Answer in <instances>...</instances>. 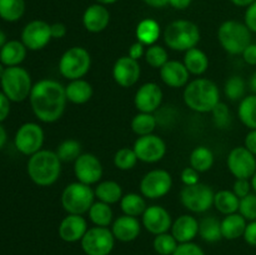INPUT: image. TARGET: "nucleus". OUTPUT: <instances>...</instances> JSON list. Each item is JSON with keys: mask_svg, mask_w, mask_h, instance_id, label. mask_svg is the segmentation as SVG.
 Instances as JSON below:
<instances>
[{"mask_svg": "<svg viewBox=\"0 0 256 255\" xmlns=\"http://www.w3.org/2000/svg\"><path fill=\"white\" fill-rule=\"evenodd\" d=\"M29 100L35 116L49 124L62 116L68 102L65 86L52 79H42L35 82Z\"/></svg>", "mask_w": 256, "mask_h": 255, "instance_id": "f257e3e1", "label": "nucleus"}, {"mask_svg": "<svg viewBox=\"0 0 256 255\" xmlns=\"http://www.w3.org/2000/svg\"><path fill=\"white\" fill-rule=\"evenodd\" d=\"M185 105L192 112L205 114L212 112L220 102V92L218 85L206 78H198L188 82L182 92Z\"/></svg>", "mask_w": 256, "mask_h": 255, "instance_id": "f03ea898", "label": "nucleus"}, {"mask_svg": "<svg viewBox=\"0 0 256 255\" xmlns=\"http://www.w3.org/2000/svg\"><path fill=\"white\" fill-rule=\"evenodd\" d=\"M62 174V160L52 150L42 149L28 160V175L34 184L50 186Z\"/></svg>", "mask_w": 256, "mask_h": 255, "instance_id": "7ed1b4c3", "label": "nucleus"}, {"mask_svg": "<svg viewBox=\"0 0 256 255\" xmlns=\"http://www.w3.org/2000/svg\"><path fill=\"white\" fill-rule=\"evenodd\" d=\"M164 42L174 52H188L200 42V29L190 20H174L164 30Z\"/></svg>", "mask_w": 256, "mask_h": 255, "instance_id": "20e7f679", "label": "nucleus"}, {"mask_svg": "<svg viewBox=\"0 0 256 255\" xmlns=\"http://www.w3.org/2000/svg\"><path fill=\"white\" fill-rule=\"evenodd\" d=\"M218 40L228 54L242 55L252 44V32L245 22L226 20L218 29Z\"/></svg>", "mask_w": 256, "mask_h": 255, "instance_id": "39448f33", "label": "nucleus"}, {"mask_svg": "<svg viewBox=\"0 0 256 255\" xmlns=\"http://www.w3.org/2000/svg\"><path fill=\"white\" fill-rule=\"evenodd\" d=\"M2 92L10 102H22L30 96L32 89V76L29 72L22 66H8L0 79Z\"/></svg>", "mask_w": 256, "mask_h": 255, "instance_id": "423d86ee", "label": "nucleus"}, {"mask_svg": "<svg viewBox=\"0 0 256 255\" xmlns=\"http://www.w3.org/2000/svg\"><path fill=\"white\" fill-rule=\"evenodd\" d=\"M62 205L68 214L84 215L95 202V192L90 185L80 182H70L62 192Z\"/></svg>", "mask_w": 256, "mask_h": 255, "instance_id": "0eeeda50", "label": "nucleus"}, {"mask_svg": "<svg viewBox=\"0 0 256 255\" xmlns=\"http://www.w3.org/2000/svg\"><path fill=\"white\" fill-rule=\"evenodd\" d=\"M92 66L90 52L82 46H72L62 52L59 59V72L70 80L82 79Z\"/></svg>", "mask_w": 256, "mask_h": 255, "instance_id": "6e6552de", "label": "nucleus"}, {"mask_svg": "<svg viewBox=\"0 0 256 255\" xmlns=\"http://www.w3.org/2000/svg\"><path fill=\"white\" fill-rule=\"evenodd\" d=\"M214 195L215 192L209 185L198 182L194 185H184L180 190L179 199L185 209L202 214L214 205Z\"/></svg>", "mask_w": 256, "mask_h": 255, "instance_id": "1a4fd4ad", "label": "nucleus"}, {"mask_svg": "<svg viewBox=\"0 0 256 255\" xmlns=\"http://www.w3.org/2000/svg\"><path fill=\"white\" fill-rule=\"evenodd\" d=\"M115 240L112 229L92 226L85 232L80 240V245L86 255H109L114 249Z\"/></svg>", "mask_w": 256, "mask_h": 255, "instance_id": "9d476101", "label": "nucleus"}, {"mask_svg": "<svg viewBox=\"0 0 256 255\" xmlns=\"http://www.w3.org/2000/svg\"><path fill=\"white\" fill-rule=\"evenodd\" d=\"M172 186V178L164 169H152L140 180V194L145 199L156 200L169 194Z\"/></svg>", "mask_w": 256, "mask_h": 255, "instance_id": "9b49d317", "label": "nucleus"}, {"mask_svg": "<svg viewBox=\"0 0 256 255\" xmlns=\"http://www.w3.org/2000/svg\"><path fill=\"white\" fill-rule=\"evenodd\" d=\"M44 130L36 122H25L15 134V148L22 154L32 156L42 150L44 144Z\"/></svg>", "mask_w": 256, "mask_h": 255, "instance_id": "f8f14e48", "label": "nucleus"}, {"mask_svg": "<svg viewBox=\"0 0 256 255\" xmlns=\"http://www.w3.org/2000/svg\"><path fill=\"white\" fill-rule=\"evenodd\" d=\"M226 165L235 179H252L256 172V156L245 146H235L228 155Z\"/></svg>", "mask_w": 256, "mask_h": 255, "instance_id": "ddd939ff", "label": "nucleus"}, {"mask_svg": "<svg viewBox=\"0 0 256 255\" xmlns=\"http://www.w3.org/2000/svg\"><path fill=\"white\" fill-rule=\"evenodd\" d=\"M132 149L139 162L148 164L160 162L166 154V144L162 138L155 134L139 136L135 140Z\"/></svg>", "mask_w": 256, "mask_h": 255, "instance_id": "4468645a", "label": "nucleus"}, {"mask_svg": "<svg viewBox=\"0 0 256 255\" xmlns=\"http://www.w3.org/2000/svg\"><path fill=\"white\" fill-rule=\"evenodd\" d=\"M102 164L96 155L92 152H82L74 162V174L78 182L86 185H94L102 180Z\"/></svg>", "mask_w": 256, "mask_h": 255, "instance_id": "2eb2a0df", "label": "nucleus"}, {"mask_svg": "<svg viewBox=\"0 0 256 255\" xmlns=\"http://www.w3.org/2000/svg\"><path fill=\"white\" fill-rule=\"evenodd\" d=\"M50 25L44 20H32L28 22L22 32V42L29 50H42L52 40Z\"/></svg>", "mask_w": 256, "mask_h": 255, "instance_id": "dca6fc26", "label": "nucleus"}, {"mask_svg": "<svg viewBox=\"0 0 256 255\" xmlns=\"http://www.w3.org/2000/svg\"><path fill=\"white\" fill-rule=\"evenodd\" d=\"M142 68L138 60L132 59L129 55L119 58L112 66V78L122 88H132L139 82Z\"/></svg>", "mask_w": 256, "mask_h": 255, "instance_id": "f3484780", "label": "nucleus"}, {"mask_svg": "<svg viewBox=\"0 0 256 255\" xmlns=\"http://www.w3.org/2000/svg\"><path fill=\"white\" fill-rule=\"evenodd\" d=\"M162 102V90L156 82H145L136 90L134 105L140 112L154 114Z\"/></svg>", "mask_w": 256, "mask_h": 255, "instance_id": "a211bd4d", "label": "nucleus"}, {"mask_svg": "<svg viewBox=\"0 0 256 255\" xmlns=\"http://www.w3.org/2000/svg\"><path fill=\"white\" fill-rule=\"evenodd\" d=\"M142 224L152 235H159L172 229V219L165 208L160 205H152L148 206L142 215Z\"/></svg>", "mask_w": 256, "mask_h": 255, "instance_id": "6ab92c4d", "label": "nucleus"}, {"mask_svg": "<svg viewBox=\"0 0 256 255\" xmlns=\"http://www.w3.org/2000/svg\"><path fill=\"white\" fill-rule=\"evenodd\" d=\"M88 229V222L82 215L68 214L60 222L58 232L62 242H76L82 239Z\"/></svg>", "mask_w": 256, "mask_h": 255, "instance_id": "aec40b11", "label": "nucleus"}, {"mask_svg": "<svg viewBox=\"0 0 256 255\" xmlns=\"http://www.w3.org/2000/svg\"><path fill=\"white\" fill-rule=\"evenodd\" d=\"M160 79L165 85L172 89L185 88L189 82L190 72L184 62L179 60H169L164 66L160 68Z\"/></svg>", "mask_w": 256, "mask_h": 255, "instance_id": "412c9836", "label": "nucleus"}, {"mask_svg": "<svg viewBox=\"0 0 256 255\" xmlns=\"http://www.w3.org/2000/svg\"><path fill=\"white\" fill-rule=\"evenodd\" d=\"M110 22V12L105 5L92 4L85 9L82 14V25L90 32H102Z\"/></svg>", "mask_w": 256, "mask_h": 255, "instance_id": "4be33fe9", "label": "nucleus"}, {"mask_svg": "<svg viewBox=\"0 0 256 255\" xmlns=\"http://www.w3.org/2000/svg\"><path fill=\"white\" fill-rule=\"evenodd\" d=\"M112 232L115 239L122 242H134L142 232V224L138 218L129 216V215H122L116 218L112 224Z\"/></svg>", "mask_w": 256, "mask_h": 255, "instance_id": "5701e85b", "label": "nucleus"}, {"mask_svg": "<svg viewBox=\"0 0 256 255\" xmlns=\"http://www.w3.org/2000/svg\"><path fill=\"white\" fill-rule=\"evenodd\" d=\"M170 232L179 244L192 242L199 235V220L189 214L180 215L172 222Z\"/></svg>", "mask_w": 256, "mask_h": 255, "instance_id": "b1692460", "label": "nucleus"}, {"mask_svg": "<svg viewBox=\"0 0 256 255\" xmlns=\"http://www.w3.org/2000/svg\"><path fill=\"white\" fill-rule=\"evenodd\" d=\"M65 92H66L68 102L76 105L86 104L94 94L92 85L85 79L70 80L68 85H65Z\"/></svg>", "mask_w": 256, "mask_h": 255, "instance_id": "393cba45", "label": "nucleus"}, {"mask_svg": "<svg viewBox=\"0 0 256 255\" xmlns=\"http://www.w3.org/2000/svg\"><path fill=\"white\" fill-rule=\"evenodd\" d=\"M26 46L19 40H10L0 49V62L5 66H18L26 56Z\"/></svg>", "mask_w": 256, "mask_h": 255, "instance_id": "a878e982", "label": "nucleus"}, {"mask_svg": "<svg viewBox=\"0 0 256 255\" xmlns=\"http://www.w3.org/2000/svg\"><path fill=\"white\" fill-rule=\"evenodd\" d=\"M248 220L239 212L225 215L222 220V234L224 239L236 240L244 236L245 229H246Z\"/></svg>", "mask_w": 256, "mask_h": 255, "instance_id": "bb28decb", "label": "nucleus"}, {"mask_svg": "<svg viewBox=\"0 0 256 255\" xmlns=\"http://www.w3.org/2000/svg\"><path fill=\"white\" fill-rule=\"evenodd\" d=\"M95 198L99 202H106V204L112 205L120 202L122 198V188L119 182L114 180H104L99 182L94 189Z\"/></svg>", "mask_w": 256, "mask_h": 255, "instance_id": "cd10ccee", "label": "nucleus"}, {"mask_svg": "<svg viewBox=\"0 0 256 255\" xmlns=\"http://www.w3.org/2000/svg\"><path fill=\"white\" fill-rule=\"evenodd\" d=\"M160 34H162V29L156 20L154 19H142V22L138 24L136 30H135V35H136L138 42L142 44L154 45L159 40Z\"/></svg>", "mask_w": 256, "mask_h": 255, "instance_id": "c85d7f7f", "label": "nucleus"}, {"mask_svg": "<svg viewBox=\"0 0 256 255\" xmlns=\"http://www.w3.org/2000/svg\"><path fill=\"white\" fill-rule=\"evenodd\" d=\"M182 62L190 75H202L209 68V58L199 48H192L185 52Z\"/></svg>", "mask_w": 256, "mask_h": 255, "instance_id": "c756f323", "label": "nucleus"}, {"mask_svg": "<svg viewBox=\"0 0 256 255\" xmlns=\"http://www.w3.org/2000/svg\"><path fill=\"white\" fill-rule=\"evenodd\" d=\"M189 162L190 166L194 168L196 172H205L214 165V152L205 145H199L190 152Z\"/></svg>", "mask_w": 256, "mask_h": 255, "instance_id": "7c9ffc66", "label": "nucleus"}, {"mask_svg": "<svg viewBox=\"0 0 256 255\" xmlns=\"http://www.w3.org/2000/svg\"><path fill=\"white\" fill-rule=\"evenodd\" d=\"M240 199L232 190H219L214 195V206L222 215H230L238 212Z\"/></svg>", "mask_w": 256, "mask_h": 255, "instance_id": "2f4dec72", "label": "nucleus"}, {"mask_svg": "<svg viewBox=\"0 0 256 255\" xmlns=\"http://www.w3.org/2000/svg\"><path fill=\"white\" fill-rule=\"evenodd\" d=\"M119 204L120 208H122V212L125 215L135 218L144 214V212L148 208L145 198L142 194H138V192H128V194H124Z\"/></svg>", "mask_w": 256, "mask_h": 255, "instance_id": "473e14b6", "label": "nucleus"}, {"mask_svg": "<svg viewBox=\"0 0 256 255\" xmlns=\"http://www.w3.org/2000/svg\"><path fill=\"white\" fill-rule=\"evenodd\" d=\"M89 214V219L95 226H102L109 228V225L112 224L114 222V212H112V206L106 202H94L92 208L88 212Z\"/></svg>", "mask_w": 256, "mask_h": 255, "instance_id": "72a5a7b5", "label": "nucleus"}, {"mask_svg": "<svg viewBox=\"0 0 256 255\" xmlns=\"http://www.w3.org/2000/svg\"><path fill=\"white\" fill-rule=\"evenodd\" d=\"M199 236L206 242H216L222 240V220L215 216L202 218L199 222Z\"/></svg>", "mask_w": 256, "mask_h": 255, "instance_id": "f704fd0d", "label": "nucleus"}, {"mask_svg": "<svg viewBox=\"0 0 256 255\" xmlns=\"http://www.w3.org/2000/svg\"><path fill=\"white\" fill-rule=\"evenodd\" d=\"M238 116L240 122L250 130L256 129V94L246 95L240 100Z\"/></svg>", "mask_w": 256, "mask_h": 255, "instance_id": "c9c22d12", "label": "nucleus"}, {"mask_svg": "<svg viewBox=\"0 0 256 255\" xmlns=\"http://www.w3.org/2000/svg\"><path fill=\"white\" fill-rule=\"evenodd\" d=\"M158 125V119L152 112H138L132 120V130L138 136L152 134Z\"/></svg>", "mask_w": 256, "mask_h": 255, "instance_id": "e433bc0d", "label": "nucleus"}, {"mask_svg": "<svg viewBox=\"0 0 256 255\" xmlns=\"http://www.w3.org/2000/svg\"><path fill=\"white\" fill-rule=\"evenodd\" d=\"M25 12V0H0V18L5 22H18Z\"/></svg>", "mask_w": 256, "mask_h": 255, "instance_id": "4c0bfd02", "label": "nucleus"}, {"mask_svg": "<svg viewBox=\"0 0 256 255\" xmlns=\"http://www.w3.org/2000/svg\"><path fill=\"white\" fill-rule=\"evenodd\" d=\"M55 152L62 162H74L82 154V144L75 139H65L58 145Z\"/></svg>", "mask_w": 256, "mask_h": 255, "instance_id": "58836bf2", "label": "nucleus"}, {"mask_svg": "<svg viewBox=\"0 0 256 255\" xmlns=\"http://www.w3.org/2000/svg\"><path fill=\"white\" fill-rule=\"evenodd\" d=\"M245 92H246V82L240 75H232L225 82V96L232 102H240L242 98H245Z\"/></svg>", "mask_w": 256, "mask_h": 255, "instance_id": "ea45409f", "label": "nucleus"}, {"mask_svg": "<svg viewBox=\"0 0 256 255\" xmlns=\"http://www.w3.org/2000/svg\"><path fill=\"white\" fill-rule=\"evenodd\" d=\"M178 245H179L178 240L169 232L155 235L154 242H152V248L159 255H172Z\"/></svg>", "mask_w": 256, "mask_h": 255, "instance_id": "a19ab883", "label": "nucleus"}, {"mask_svg": "<svg viewBox=\"0 0 256 255\" xmlns=\"http://www.w3.org/2000/svg\"><path fill=\"white\" fill-rule=\"evenodd\" d=\"M145 62L154 69H160L169 62V55L166 49L162 45H150L145 52Z\"/></svg>", "mask_w": 256, "mask_h": 255, "instance_id": "79ce46f5", "label": "nucleus"}, {"mask_svg": "<svg viewBox=\"0 0 256 255\" xmlns=\"http://www.w3.org/2000/svg\"><path fill=\"white\" fill-rule=\"evenodd\" d=\"M139 162L136 154H135L132 148L124 146L122 149L118 150L114 155V165L116 169L126 172V170H132V168L136 165Z\"/></svg>", "mask_w": 256, "mask_h": 255, "instance_id": "37998d69", "label": "nucleus"}, {"mask_svg": "<svg viewBox=\"0 0 256 255\" xmlns=\"http://www.w3.org/2000/svg\"><path fill=\"white\" fill-rule=\"evenodd\" d=\"M212 122L218 129H228L232 124V112L225 102H219L212 110Z\"/></svg>", "mask_w": 256, "mask_h": 255, "instance_id": "c03bdc74", "label": "nucleus"}, {"mask_svg": "<svg viewBox=\"0 0 256 255\" xmlns=\"http://www.w3.org/2000/svg\"><path fill=\"white\" fill-rule=\"evenodd\" d=\"M238 212L242 215L248 222L256 220V192H250L249 195L240 199Z\"/></svg>", "mask_w": 256, "mask_h": 255, "instance_id": "a18cd8bd", "label": "nucleus"}, {"mask_svg": "<svg viewBox=\"0 0 256 255\" xmlns=\"http://www.w3.org/2000/svg\"><path fill=\"white\" fill-rule=\"evenodd\" d=\"M172 255H205L204 250L195 242H182L178 245Z\"/></svg>", "mask_w": 256, "mask_h": 255, "instance_id": "49530a36", "label": "nucleus"}, {"mask_svg": "<svg viewBox=\"0 0 256 255\" xmlns=\"http://www.w3.org/2000/svg\"><path fill=\"white\" fill-rule=\"evenodd\" d=\"M252 182L250 179H236L235 180L234 185H232V192H235L239 199L245 198L246 195H249L252 192Z\"/></svg>", "mask_w": 256, "mask_h": 255, "instance_id": "de8ad7c7", "label": "nucleus"}, {"mask_svg": "<svg viewBox=\"0 0 256 255\" xmlns=\"http://www.w3.org/2000/svg\"><path fill=\"white\" fill-rule=\"evenodd\" d=\"M199 174L200 172H196L194 168L188 166V168H184V169L182 170L180 179H182V184L184 185H194V184H198V182H200Z\"/></svg>", "mask_w": 256, "mask_h": 255, "instance_id": "09e8293b", "label": "nucleus"}, {"mask_svg": "<svg viewBox=\"0 0 256 255\" xmlns=\"http://www.w3.org/2000/svg\"><path fill=\"white\" fill-rule=\"evenodd\" d=\"M244 22L252 32H256V2L246 8L244 15Z\"/></svg>", "mask_w": 256, "mask_h": 255, "instance_id": "8fccbe9b", "label": "nucleus"}, {"mask_svg": "<svg viewBox=\"0 0 256 255\" xmlns=\"http://www.w3.org/2000/svg\"><path fill=\"white\" fill-rule=\"evenodd\" d=\"M244 240L252 246H256V220L249 222L244 232Z\"/></svg>", "mask_w": 256, "mask_h": 255, "instance_id": "3c124183", "label": "nucleus"}, {"mask_svg": "<svg viewBox=\"0 0 256 255\" xmlns=\"http://www.w3.org/2000/svg\"><path fill=\"white\" fill-rule=\"evenodd\" d=\"M242 59L248 65L256 66V42H252L246 49L242 52Z\"/></svg>", "mask_w": 256, "mask_h": 255, "instance_id": "603ef678", "label": "nucleus"}, {"mask_svg": "<svg viewBox=\"0 0 256 255\" xmlns=\"http://www.w3.org/2000/svg\"><path fill=\"white\" fill-rule=\"evenodd\" d=\"M145 45L142 44V42H134V44H132V46L129 48V56L132 58V59L134 60H138L139 62L140 59H142V56H145Z\"/></svg>", "mask_w": 256, "mask_h": 255, "instance_id": "864d4df0", "label": "nucleus"}, {"mask_svg": "<svg viewBox=\"0 0 256 255\" xmlns=\"http://www.w3.org/2000/svg\"><path fill=\"white\" fill-rule=\"evenodd\" d=\"M10 112V100L2 92H0V122H4Z\"/></svg>", "mask_w": 256, "mask_h": 255, "instance_id": "5fc2aeb1", "label": "nucleus"}, {"mask_svg": "<svg viewBox=\"0 0 256 255\" xmlns=\"http://www.w3.org/2000/svg\"><path fill=\"white\" fill-rule=\"evenodd\" d=\"M52 39H62L66 35V26L62 22H54L50 25Z\"/></svg>", "mask_w": 256, "mask_h": 255, "instance_id": "6e6d98bb", "label": "nucleus"}, {"mask_svg": "<svg viewBox=\"0 0 256 255\" xmlns=\"http://www.w3.org/2000/svg\"><path fill=\"white\" fill-rule=\"evenodd\" d=\"M244 146L256 156V129L250 130L245 136Z\"/></svg>", "mask_w": 256, "mask_h": 255, "instance_id": "4d7b16f0", "label": "nucleus"}, {"mask_svg": "<svg viewBox=\"0 0 256 255\" xmlns=\"http://www.w3.org/2000/svg\"><path fill=\"white\" fill-rule=\"evenodd\" d=\"M192 0H169V5L176 10H184L189 8Z\"/></svg>", "mask_w": 256, "mask_h": 255, "instance_id": "13d9d810", "label": "nucleus"}, {"mask_svg": "<svg viewBox=\"0 0 256 255\" xmlns=\"http://www.w3.org/2000/svg\"><path fill=\"white\" fill-rule=\"evenodd\" d=\"M144 2L152 8H156V9L165 8L166 5H169V0H144Z\"/></svg>", "mask_w": 256, "mask_h": 255, "instance_id": "bf43d9fd", "label": "nucleus"}, {"mask_svg": "<svg viewBox=\"0 0 256 255\" xmlns=\"http://www.w3.org/2000/svg\"><path fill=\"white\" fill-rule=\"evenodd\" d=\"M230 2H232L234 5H236V6L248 8L250 4H252V2H256V0H230Z\"/></svg>", "mask_w": 256, "mask_h": 255, "instance_id": "052dcab7", "label": "nucleus"}, {"mask_svg": "<svg viewBox=\"0 0 256 255\" xmlns=\"http://www.w3.org/2000/svg\"><path fill=\"white\" fill-rule=\"evenodd\" d=\"M249 88L252 92V94H256V70L252 74L249 79Z\"/></svg>", "mask_w": 256, "mask_h": 255, "instance_id": "680f3d73", "label": "nucleus"}, {"mask_svg": "<svg viewBox=\"0 0 256 255\" xmlns=\"http://www.w3.org/2000/svg\"><path fill=\"white\" fill-rule=\"evenodd\" d=\"M5 142H6V132H5L4 128L0 125V149L4 146Z\"/></svg>", "mask_w": 256, "mask_h": 255, "instance_id": "e2e57ef3", "label": "nucleus"}, {"mask_svg": "<svg viewBox=\"0 0 256 255\" xmlns=\"http://www.w3.org/2000/svg\"><path fill=\"white\" fill-rule=\"evenodd\" d=\"M5 44H6V35H5V32L0 29V49H2Z\"/></svg>", "mask_w": 256, "mask_h": 255, "instance_id": "0e129e2a", "label": "nucleus"}, {"mask_svg": "<svg viewBox=\"0 0 256 255\" xmlns=\"http://www.w3.org/2000/svg\"><path fill=\"white\" fill-rule=\"evenodd\" d=\"M96 2L102 5H110V4H114V2H116L118 0H96Z\"/></svg>", "mask_w": 256, "mask_h": 255, "instance_id": "69168bd1", "label": "nucleus"}, {"mask_svg": "<svg viewBox=\"0 0 256 255\" xmlns=\"http://www.w3.org/2000/svg\"><path fill=\"white\" fill-rule=\"evenodd\" d=\"M250 182H252V190H254V192H256V172H255V174L252 175V179H250Z\"/></svg>", "mask_w": 256, "mask_h": 255, "instance_id": "338daca9", "label": "nucleus"}, {"mask_svg": "<svg viewBox=\"0 0 256 255\" xmlns=\"http://www.w3.org/2000/svg\"><path fill=\"white\" fill-rule=\"evenodd\" d=\"M4 66H5V65L2 64V62H0V79H2V78L5 69H6V68H4Z\"/></svg>", "mask_w": 256, "mask_h": 255, "instance_id": "774afa93", "label": "nucleus"}]
</instances>
